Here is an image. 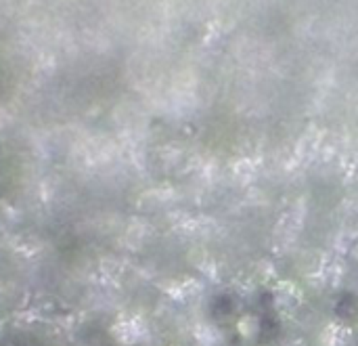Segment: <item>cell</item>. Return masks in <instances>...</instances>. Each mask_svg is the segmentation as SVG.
I'll return each instance as SVG.
<instances>
[{
	"mask_svg": "<svg viewBox=\"0 0 358 346\" xmlns=\"http://www.w3.org/2000/svg\"><path fill=\"white\" fill-rule=\"evenodd\" d=\"M337 315L339 317H346V319H354L358 315V302L352 296H346L341 300V305L337 307Z\"/></svg>",
	"mask_w": 358,
	"mask_h": 346,
	"instance_id": "cell-1",
	"label": "cell"
}]
</instances>
